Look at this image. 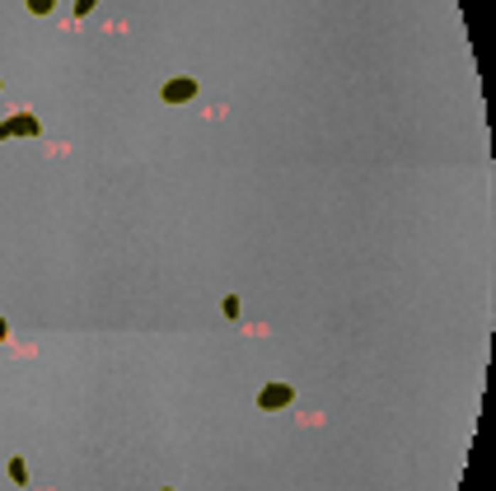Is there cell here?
I'll return each instance as SVG.
<instances>
[{"mask_svg": "<svg viewBox=\"0 0 496 491\" xmlns=\"http://www.w3.org/2000/svg\"><path fill=\"white\" fill-rule=\"evenodd\" d=\"M291 398H295L291 384H262L258 407H262V412H281V407H291Z\"/></svg>", "mask_w": 496, "mask_h": 491, "instance_id": "cell-1", "label": "cell"}, {"mask_svg": "<svg viewBox=\"0 0 496 491\" xmlns=\"http://www.w3.org/2000/svg\"><path fill=\"white\" fill-rule=\"evenodd\" d=\"M14 136H38L33 112H19V117H5V122H0V141H14Z\"/></svg>", "mask_w": 496, "mask_h": 491, "instance_id": "cell-2", "label": "cell"}, {"mask_svg": "<svg viewBox=\"0 0 496 491\" xmlns=\"http://www.w3.org/2000/svg\"><path fill=\"white\" fill-rule=\"evenodd\" d=\"M159 99L164 103H188V99H197V80H164V90H159Z\"/></svg>", "mask_w": 496, "mask_h": 491, "instance_id": "cell-3", "label": "cell"}, {"mask_svg": "<svg viewBox=\"0 0 496 491\" xmlns=\"http://www.w3.org/2000/svg\"><path fill=\"white\" fill-rule=\"evenodd\" d=\"M5 473H10V482H19V487L28 482V463H23V458H10V468Z\"/></svg>", "mask_w": 496, "mask_h": 491, "instance_id": "cell-4", "label": "cell"}, {"mask_svg": "<svg viewBox=\"0 0 496 491\" xmlns=\"http://www.w3.org/2000/svg\"><path fill=\"white\" fill-rule=\"evenodd\" d=\"M57 10V0H28V14H52Z\"/></svg>", "mask_w": 496, "mask_h": 491, "instance_id": "cell-5", "label": "cell"}, {"mask_svg": "<svg viewBox=\"0 0 496 491\" xmlns=\"http://www.w3.org/2000/svg\"><path fill=\"white\" fill-rule=\"evenodd\" d=\"M220 309H225V318H239V313H244V304H239V295H230Z\"/></svg>", "mask_w": 496, "mask_h": 491, "instance_id": "cell-6", "label": "cell"}, {"mask_svg": "<svg viewBox=\"0 0 496 491\" xmlns=\"http://www.w3.org/2000/svg\"><path fill=\"white\" fill-rule=\"evenodd\" d=\"M94 5H99V0H75V14H90Z\"/></svg>", "mask_w": 496, "mask_h": 491, "instance_id": "cell-7", "label": "cell"}, {"mask_svg": "<svg viewBox=\"0 0 496 491\" xmlns=\"http://www.w3.org/2000/svg\"><path fill=\"white\" fill-rule=\"evenodd\" d=\"M0 337H10V323H5V318H0Z\"/></svg>", "mask_w": 496, "mask_h": 491, "instance_id": "cell-8", "label": "cell"}, {"mask_svg": "<svg viewBox=\"0 0 496 491\" xmlns=\"http://www.w3.org/2000/svg\"><path fill=\"white\" fill-rule=\"evenodd\" d=\"M164 491H169V487H164Z\"/></svg>", "mask_w": 496, "mask_h": 491, "instance_id": "cell-9", "label": "cell"}]
</instances>
